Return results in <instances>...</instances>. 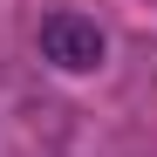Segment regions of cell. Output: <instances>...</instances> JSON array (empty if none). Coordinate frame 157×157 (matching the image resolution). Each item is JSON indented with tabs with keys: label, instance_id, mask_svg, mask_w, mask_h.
Masks as SVG:
<instances>
[{
	"label": "cell",
	"instance_id": "obj_1",
	"mask_svg": "<svg viewBox=\"0 0 157 157\" xmlns=\"http://www.w3.org/2000/svg\"><path fill=\"white\" fill-rule=\"evenodd\" d=\"M41 55L55 68H68V75H89V68H102L109 41H102V28L82 21V14H48L41 21Z\"/></svg>",
	"mask_w": 157,
	"mask_h": 157
}]
</instances>
